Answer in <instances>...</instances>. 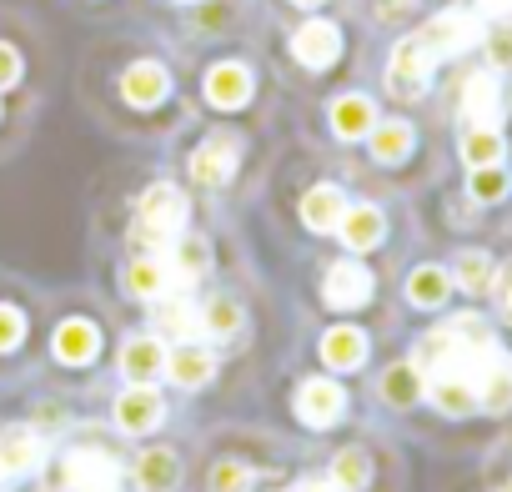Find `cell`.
Returning a JSON list of instances; mask_svg holds the SVG:
<instances>
[{"label":"cell","instance_id":"83f0119b","mask_svg":"<svg viewBox=\"0 0 512 492\" xmlns=\"http://www.w3.org/2000/svg\"><path fill=\"white\" fill-rule=\"evenodd\" d=\"M367 482H372V462H367V452H362V447L337 452V462H332V487H337V492H362Z\"/></svg>","mask_w":512,"mask_h":492},{"label":"cell","instance_id":"9a60e30c","mask_svg":"<svg viewBox=\"0 0 512 492\" xmlns=\"http://www.w3.org/2000/svg\"><path fill=\"white\" fill-rule=\"evenodd\" d=\"M121 372L131 377V387H151L156 372H166V347L161 337H131L121 352Z\"/></svg>","mask_w":512,"mask_h":492},{"label":"cell","instance_id":"b9f144b4","mask_svg":"<svg viewBox=\"0 0 512 492\" xmlns=\"http://www.w3.org/2000/svg\"><path fill=\"white\" fill-rule=\"evenodd\" d=\"M186 6H191V0H186Z\"/></svg>","mask_w":512,"mask_h":492},{"label":"cell","instance_id":"44dd1931","mask_svg":"<svg viewBox=\"0 0 512 492\" xmlns=\"http://www.w3.org/2000/svg\"><path fill=\"white\" fill-rule=\"evenodd\" d=\"M342 211H347V196H342L337 186H312V191L302 196V221H307L312 231H337Z\"/></svg>","mask_w":512,"mask_h":492},{"label":"cell","instance_id":"8fae6325","mask_svg":"<svg viewBox=\"0 0 512 492\" xmlns=\"http://www.w3.org/2000/svg\"><path fill=\"white\" fill-rule=\"evenodd\" d=\"M206 101H211L216 111H241V106L251 101V71L236 66V61L211 66V71H206Z\"/></svg>","mask_w":512,"mask_h":492},{"label":"cell","instance_id":"603a6c76","mask_svg":"<svg viewBox=\"0 0 512 492\" xmlns=\"http://www.w3.org/2000/svg\"><path fill=\"white\" fill-rule=\"evenodd\" d=\"M372 126H377V111H372L367 96H342V101L332 106V131H337L342 141H357V136H367Z\"/></svg>","mask_w":512,"mask_h":492},{"label":"cell","instance_id":"f35d334b","mask_svg":"<svg viewBox=\"0 0 512 492\" xmlns=\"http://www.w3.org/2000/svg\"><path fill=\"white\" fill-rule=\"evenodd\" d=\"M502 307H507V312H512V267H507V272H502Z\"/></svg>","mask_w":512,"mask_h":492},{"label":"cell","instance_id":"7c38bea8","mask_svg":"<svg viewBox=\"0 0 512 492\" xmlns=\"http://www.w3.org/2000/svg\"><path fill=\"white\" fill-rule=\"evenodd\" d=\"M166 277L176 282V287H191L196 277H206V267H211V246L201 241V236H176L171 246H166Z\"/></svg>","mask_w":512,"mask_h":492},{"label":"cell","instance_id":"ba28073f","mask_svg":"<svg viewBox=\"0 0 512 492\" xmlns=\"http://www.w3.org/2000/svg\"><path fill=\"white\" fill-rule=\"evenodd\" d=\"M342 412H347V392H342L337 382L312 377V382L297 387V417H302L307 427H332Z\"/></svg>","mask_w":512,"mask_h":492},{"label":"cell","instance_id":"4fadbf2b","mask_svg":"<svg viewBox=\"0 0 512 492\" xmlns=\"http://www.w3.org/2000/svg\"><path fill=\"white\" fill-rule=\"evenodd\" d=\"M166 91H171V76H166V66H156V61H136V66H126V76H121V96L131 101V106H161L166 101Z\"/></svg>","mask_w":512,"mask_h":492},{"label":"cell","instance_id":"484cf974","mask_svg":"<svg viewBox=\"0 0 512 492\" xmlns=\"http://www.w3.org/2000/svg\"><path fill=\"white\" fill-rule=\"evenodd\" d=\"M502 136H497V126H472L467 136H462V161L477 171V166H502Z\"/></svg>","mask_w":512,"mask_h":492},{"label":"cell","instance_id":"1f68e13d","mask_svg":"<svg viewBox=\"0 0 512 492\" xmlns=\"http://www.w3.org/2000/svg\"><path fill=\"white\" fill-rule=\"evenodd\" d=\"M246 487H251V467H241V462L211 467V492H246Z\"/></svg>","mask_w":512,"mask_h":492},{"label":"cell","instance_id":"6da1fadb","mask_svg":"<svg viewBox=\"0 0 512 492\" xmlns=\"http://www.w3.org/2000/svg\"><path fill=\"white\" fill-rule=\"evenodd\" d=\"M186 226V191L171 186V181H156L141 191V206H136V241H156L166 246L176 231Z\"/></svg>","mask_w":512,"mask_h":492},{"label":"cell","instance_id":"f546056e","mask_svg":"<svg viewBox=\"0 0 512 492\" xmlns=\"http://www.w3.org/2000/svg\"><path fill=\"white\" fill-rule=\"evenodd\" d=\"M201 332H206V337H236V332H241V307H236L231 297H211V302L201 307Z\"/></svg>","mask_w":512,"mask_h":492},{"label":"cell","instance_id":"ac0fdd59","mask_svg":"<svg viewBox=\"0 0 512 492\" xmlns=\"http://www.w3.org/2000/svg\"><path fill=\"white\" fill-rule=\"evenodd\" d=\"M56 357L66 362V367H86L96 352H101V332L91 327V322H81V317H71V322H61L56 327Z\"/></svg>","mask_w":512,"mask_h":492},{"label":"cell","instance_id":"ffe728a7","mask_svg":"<svg viewBox=\"0 0 512 492\" xmlns=\"http://www.w3.org/2000/svg\"><path fill=\"white\" fill-rule=\"evenodd\" d=\"M322 362L337 367V372H357V367L367 362V337H362L357 327H332V332L322 337Z\"/></svg>","mask_w":512,"mask_h":492},{"label":"cell","instance_id":"60d3db41","mask_svg":"<svg viewBox=\"0 0 512 492\" xmlns=\"http://www.w3.org/2000/svg\"><path fill=\"white\" fill-rule=\"evenodd\" d=\"M502 492H512V482H507V487H502Z\"/></svg>","mask_w":512,"mask_h":492},{"label":"cell","instance_id":"52a82bcc","mask_svg":"<svg viewBox=\"0 0 512 492\" xmlns=\"http://www.w3.org/2000/svg\"><path fill=\"white\" fill-rule=\"evenodd\" d=\"M292 56H297L307 71H327V66L342 56V31L317 16V21H307V26L292 36Z\"/></svg>","mask_w":512,"mask_h":492},{"label":"cell","instance_id":"d590c367","mask_svg":"<svg viewBox=\"0 0 512 492\" xmlns=\"http://www.w3.org/2000/svg\"><path fill=\"white\" fill-rule=\"evenodd\" d=\"M16 81H21V56H16V46L0 41V91H11Z\"/></svg>","mask_w":512,"mask_h":492},{"label":"cell","instance_id":"9c48e42d","mask_svg":"<svg viewBox=\"0 0 512 492\" xmlns=\"http://www.w3.org/2000/svg\"><path fill=\"white\" fill-rule=\"evenodd\" d=\"M322 297H327V307L352 312V307H362V302L372 297V272L357 267V262H337V267L327 272V282H322Z\"/></svg>","mask_w":512,"mask_h":492},{"label":"cell","instance_id":"f1b7e54d","mask_svg":"<svg viewBox=\"0 0 512 492\" xmlns=\"http://www.w3.org/2000/svg\"><path fill=\"white\" fill-rule=\"evenodd\" d=\"M452 277H457V287H462V292H472V297H477V292H492L497 267H492V257H487V252H462Z\"/></svg>","mask_w":512,"mask_h":492},{"label":"cell","instance_id":"5b68a950","mask_svg":"<svg viewBox=\"0 0 512 492\" xmlns=\"http://www.w3.org/2000/svg\"><path fill=\"white\" fill-rule=\"evenodd\" d=\"M417 41L432 51V61H437V56H457V51L477 46V16H467V11H442V16H432V21L422 26Z\"/></svg>","mask_w":512,"mask_h":492},{"label":"cell","instance_id":"8d00e7d4","mask_svg":"<svg viewBox=\"0 0 512 492\" xmlns=\"http://www.w3.org/2000/svg\"><path fill=\"white\" fill-rule=\"evenodd\" d=\"M477 11H482V16H507L512 0H477Z\"/></svg>","mask_w":512,"mask_h":492},{"label":"cell","instance_id":"30bf717a","mask_svg":"<svg viewBox=\"0 0 512 492\" xmlns=\"http://www.w3.org/2000/svg\"><path fill=\"white\" fill-rule=\"evenodd\" d=\"M161 417H166V402L156 397V387H131V392L116 397V427L121 432H136V437L156 432Z\"/></svg>","mask_w":512,"mask_h":492},{"label":"cell","instance_id":"2e32d148","mask_svg":"<svg viewBox=\"0 0 512 492\" xmlns=\"http://www.w3.org/2000/svg\"><path fill=\"white\" fill-rule=\"evenodd\" d=\"M337 231H342V246H352V252H372V246L382 241V231H387V221H382V211H377V206L357 201V206H347V211H342Z\"/></svg>","mask_w":512,"mask_h":492},{"label":"cell","instance_id":"4316f807","mask_svg":"<svg viewBox=\"0 0 512 492\" xmlns=\"http://www.w3.org/2000/svg\"><path fill=\"white\" fill-rule=\"evenodd\" d=\"M447 292H452V277H447L442 267H417V272L407 277V297H412V307H442Z\"/></svg>","mask_w":512,"mask_h":492},{"label":"cell","instance_id":"74e56055","mask_svg":"<svg viewBox=\"0 0 512 492\" xmlns=\"http://www.w3.org/2000/svg\"><path fill=\"white\" fill-rule=\"evenodd\" d=\"M297 492H337V487H332V482H322V477H307Z\"/></svg>","mask_w":512,"mask_h":492},{"label":"cell","instance_id":"4dcf8cb0","mask_svg":"<svg viewBox=\"0 0 512 492\" xmlns=\"http://www.w3.org/2000/svg\"><path fill=\"white\" fill-rule=\"evenodd\" d=\"M382 397L392 402V407H407V402H417L422 397V372L407 362V367H392L387 377H382Z\"/></svg>","mask_w":512,"mask_h":492},{"label":"cell","instance_id":"e0dca14e","mask_svg":"<svg viewBox=\"0 0 512 492\" xmlns=\"http://www.w3.org/2000/svg\"><path fill=\"white\" fill-rule=\"evenodd\" d=\"M462 116L472 121V126H497V116H502V86H497V76H472L467 86H462Z\"/></svg>","mask_w":512,"mask_h":492},{"label":"cell","instance_id":"277c9868","mask_svg":"<svg viewBox=\"0 0 512 492\" xmlns=\"http://www.w3.org/2000/svg\"><path fill=\"white\" fill-rule=\"evenodd\" d=\"M116 482H121V467L101 447L66 452V487L71 492H116Z\"/></svg>","mask_w":512,"mask_h":492},{"label":"cell","instance_id":"e575fe53","mask_svg":"<svg viewBox=\"0 0 512 492\" xmlns=\"http://www.w3.org/2000/svg\"><path fill=\"white\" fill-rule=\"evenodd\" d=\"M487 56H492V66H497V71H502V66H512V26L492 31V41H487Z\"/></svg>","mask_w":512,"mask_h":492},{"label":"cell","instance_id":"ab89813d","mask_svg":"<svg viewBox=\"0 0 512 492\" xmlns=\"http://www.w3.org/2000/svg\"><path fill=\"white\" fill-rule=\"evenodd\" d=\"M292 6H302V11H317V6H327V0H292Z\"/></svg>","mask_w":512,"mask_h":492},{"label":"cell","instance_id":"3957f363","mask_svg":"<svg viewBox=\"0 0 512 492\" xmlns=\"http://www.w3.org/2000/svg\"><path fill=\"white\" fill-rule=\"evenodd\" d=\"M427 76H432V51H427L417 36L397 41V51H392V61H387V86H392L397 96H422V91H427Z\"/></svg>","mask_w":512,"mask_h":492},{"label":"cell","instance_id":"7a4b0ae2","mask_svg":"<svg viewBox=\"0 0 512 492\" xmlns=\"http://www.w3.org/2000/svg\"><path fill=\"white\" fill-rule=\"evenodd\" d=\"M236 156H241V146H236L226 131H216V136H206V141L191 151L186 171H191L196 186H226V181L236 176Z\"/></svg>","mask_w":512,"mask_h":492},{"label":"cell","instance_id":"8992f818","mask_svg":"<svg viewBox=\"0 0 512 492\" xmlns=\"http://www.w3.org/2000/svg\"><path fill=\"white\" fill-rule=\"evenodd\" d=\"M41 457H46L41 432H31V427H11L6 437H0V487H11V482L31 477V472L41 467Z\"/></svg>","mask_w":512,"mask_h":492},{"label":"cell","instance_id":"d6a6232c","mask_svg":"<svg viewBox=\"0 0 512 492\" xmlns=\"http://www.w3.org/2000/svg\"><path fill=\"white\" fill-rule=\"evenodd\" d=\"M472 196H477V201H497V196H507V176H502V166H477V171H472Z\"/></svg>","mask_w":512,"mask_h":492},{"label":"cell","instance_id":"d4e9b609","mask_svg":"<svg viewBox=\"0 0 512 492\" xmlns=\"http://www.w3.org/2000/svg\"><path fill=\"white\" fill-rule=\"evenodd\" d=\"M126 287H131V297H141V302L166 297V287H171L166 262H161V257H136V262H131V272H126Z\"/></svg>","mask_w":512,"mask_h":492},{"label":"cell","instance_id":"d6986e66","mask_svg":"<svg viewBox=\"0 0 512 492\" xmlns=\"http://www.w3.org/2000/svg\"><path fill=\"white\" fill-rule=\"evenodd\" d=\"M211 372H216V357L206 347H196V342H181L176 352H166V377L176 387H206Z\"/></svg>","mask_w":512,"mask_h":492},{"label":"cell","instance_id":"5bb4252c","mask_svg":"<svg viewBox=\"0 0 512 492\" xmlns=\"http://www.w3.org/2000/svg\"><path fill=\"white\" fill-rule=\"evenodd\" d=\"M156 337L196 342L201 337V307L186 297H156Z\"/></svg>","mask_w":512,"mask_h":492},{"label":"cell","instance_id":"cb8c5ba5","mask_svg":"<svg viewBox=\"0 0 512 492\" xmlns=\"http://www.w3.org/2000/svg\"><path fill=\"white\" fill-rule=\"evenodd\" d=\"M367 136H372V156L382 166H397V161L412 156V126L407 121H377Z\"/></svg>","mask_w":512,"mask_h":492},{"label":"cell","instance_id":"7402d4cb","mask_svg":"<svg viewBox=\"0 0 512 492\" xmlns=\"http://www.w3.org/2000/svg\"><path fill=\"white\" fill-rule=\"evenodd\" d=\"M176 477H181V457H176L171 447H151V452H141V462H136V482H141L146 492H171Z\"/></svg>","mask_w":512,"mask_h":492},{"label":"cell","instance_id":"836d02e7","mask_svg":"<svg viewBox=\"0 0 512 492\" xmlns=\"http://www.w3.org/2000/svg\"><path fill=\"white\" fill-rule=\"evenodd\" d=\"M21 342H26V317L0 302V352H16Z\"/></svg>","mask_w":512,"mask_h":492}]
</instances>
